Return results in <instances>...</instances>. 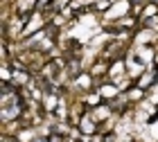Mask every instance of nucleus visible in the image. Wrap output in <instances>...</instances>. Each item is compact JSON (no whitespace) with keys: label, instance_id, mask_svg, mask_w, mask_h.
Masks as SVG:
<instances>
[{"label":"nucleus","instance_id":"obj_3","mask_svg":"<svg viewBox=\"0 0 158 142\" xmlns=\"http://www.w3.org/2000/svg\"><path fill=\"white\" fill-rule=\"evenodd\" d=\"M30 81H32V72H30V70H23V68H14L11 83H14L16 88H25Z\"/></svg>","mask_w":158,"mask_h":142},{"label":"nucleus","instance_id":"obj_5","mask_svg":"<svg viewBox=\"0 0 158 142\" xmlns=\"http://www.w3.org/2000/svg\"><path fill=\"white\" fill-rule=\"evenodd\" d=\"M34 142H50V136H36Z\"/></svg>","mask_w":158,"mask_h":142},{"label":"nucleus","instance_id":"obj_4","mask_svg":"<svg viewBox=\"0 0 158 142\" xmlns=\"http://www.w3.org/2000/svg\"><path fill=\"white\" fill-rule=\"evenodd\" d=\"M81 99H84V104L88 106V111L95 108V106H99V104H104V99H102V95H99L97 90H90V93H86Z\"/></svg>","mask_w":158,"mask_h":142},{"label":"nucleus","instance_id":"obj_2","mask_svg":"<svg viewBox=\"0 0 158 142\" xmlns=\"http://www.w3.org/2000/svg\"><path fill=\"white\" fill-rule=\"evenodd\" d=\"M95 90H97L99 95H102V99H104V102H113V99H115V97L122 93V90H120V88H118L113 81H104V83H99V86H97Z\"/></svg>","mask_w":158,"mask_h":142},{"label":"nucleus","instance_id":"obj_6","mask_svg":"<svg viewBox=\"0 0 158 142\" xmlns=\"http://www.w3.org/2000/svg\"><path fill=\"white\" fill-rule=\"evenodd\" d=\"M154 66L158 68V50H156V59H154Z\"/></svg>","mask_w":158,"mask_h":142},{"label":"nucleus","instance_id":"obj_1","mask_svg":"<svg viewBox=\"0 0 158 142\" xmlns=\"http://www.w3.org/2000/svg\"><path fill=\"white\" fill-rule=\"evenodd\" d=\"M131 9H133L131 0H118V2H113L111 9L102 16V25H106V23H115V20L129 16V14H131Z\"/></svg>","mask_w":158,"mask_h":142}]
</instances>
